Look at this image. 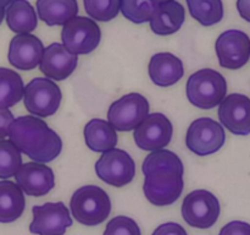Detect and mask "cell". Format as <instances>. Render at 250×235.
Instances as JSON below:
<instances>
[{
    "label": "cell",
    "instance_id": "obj_18",
    "mask_svg": "<svg viewBox=\"0 0 250 235\" xmlns=\"http://www.w3.org/2000/svg\"><path fill=\"white\" fill-rule=\"evenodd\" d=\"M149 76L159 87H170L183 77L185 69L180 58L171 53H158L149 63Z\"/></svg>",
    "mask_w": 250,
    "mask_h": 235
},
{
    "label": "cell",
    "instance_id": "obj_22",
    "mask_svg": "<svg viewBox=\"0 0 250 235\" xmlns=\"http://www.w3.org/2000/svg\"><path fill=\"white\" fill-rule=\"evenodd\" d=\"M22 191L12 181H0V222L11 223L21 217L26 206Z\"/></svg>",
    "mask_w": 250,
    "mask_h": 235
},
{
    "label": "cell",
    "instance_id": "obj_20",
    "mask_svg": "<svg viewBox=\"0 0 250 235\" xmlns=\"http://www.w3.org/2000/svg\"><path fill=\"white\" fill-rule=\"evenodd\" d=\"M39 19L48 26H65L78 14L77 0H37Z\"/></svg>",
    "mask_w": 250,
    "mask_h": 235
},
{
    "label": "cell",
    "instance_id": "obj_29",
    "mask_svg": "<svg viewBox=\"0 0 250 235\" xmlns=\"http://www.w3.org/2000/svg\"><path fill=\"white\" fill-rule=\"evenodd\" d=\"M84 9L93 20L107 22L121 11V0H84Z\"/></svg>",
    "mask_w": 250,
    "mask_h": 235
},
{
    "label": "cell",
    "instance_id": "obj_17",
    "mask_svg": "<svg viewBox=\"0 0 250 235\" xmlns=\"http://www.w3.org/2000/svg\"><path fill=\"white\" fill-rule=\"evenodd\" d=\"M78 58L71 53L63 44L53 43L45 48L41 61V71L48 78L62 81L75 71Z\"/></svg>",
    "mask_w": 250,
    "mask_h": 235
},
{
    "label": "cell",
    "instance_id": "obj_24",
    "mask_svg": "<svg viewBox=\"0 0 250 235\" xmlns=\"http://www.w3.org/2000/svg\"><path fill=\"white\" fill-rule=\"evenodd\" d=\"M21 76L10 69H0V109H9L24 97Z\"/></svg>",
    "mask_w": 250,
    "mask_h": 235
},
{
    "label": "cell",
    "instance_id": "obj_33",
    "mask_svg": "<svg viewBox=\"0 0 250 235\" xmlns=\"http://www.w3.org/2000/svg\"><path fill=\"white\" fill-rule=\"evenodd\" d=\"M0 121H1V125H0L1 139H4V137H6L9 135L10 126L15 121L14 115H12V113L9 109H0Z\"/></svg>",
    "mask_w": 250,
    "mask_h": 235
},
{
    "label": "cell",
    "instance_id": "obj_31",
    "mask_svg": "<svg viewBox=\"0 0 250 235\" xmlns=\"http://www.w3.org/2000/svg\"><path fill=\"white\" fill-rule=\"evenodd\" d=\"M219 235H250V224L243 220H233L227 223Z\"/></svg>",
    "mask_w": 250,
    "mask_h": 235
},
{
    "label": "cell",
    "instance_id": "obj_30",
    "mask_svg": "<svg viewBox=\"0 0 250 235\" xmlns=\"http://www.w3.org/2000/svg\"><path fill=\"white\" fill-rule=\"evenodd\" d=\"M104 235H142L137 222L126 215H117L107 223Z\"/></svg>",
    "mask_w": 250,
    "mask_h": 235
},
{
    "label": "cell",
    "instance_id": "obj_36",
    "mask_svg": "<svg viewBox=\"0 0 250 235\" xmlns=\"http://www.w3.org/2000/svg\"><path fill=\"white\" fill-rule=\"evenodd\" d=\"M156 4H164V2H168V1H172V0H154Z\"/></svg>",
    "mask_w": 250,
    "mask_h": 235
},
{
    "label": "cell",
    "instance_id": "obj_5",
    "mask_svg": "<svg viewBox=\"0 0 250 235\" xmlns=\"http://www.w3.org/2000/svg\"><path fill=\"white\" fill-rule=\"evenodd\" d=\"M226 142V132L222 124L211 118H199L188 127L186 144L197 156L205 157L216 153Z\"/></svg>",
    "mask_w": 250,
    "mask_h": 235
},
{
    "label": "cell",
    "instance_id": "obj_9",
    "mask_svg": "<svg viewBox=\"0 0 250 235\" xmlns=\"http://www.w3.org/2000/svg\"><path fill=\"white\" fill-rule=\"evenodd\" d=\"M62 44L76 54H89L98 48L102 31L97 22L84 16H76L63 26L61 32Z\"/></svg>",
    "mask_w": 250,
    "mask_h": 235
},
{
    "label": "cell",
    "instance_id": "obj_14",
    "mask_svg": "<svg viewBox=\"0 0 250 235\" xmlns=\"http://www.w3.org/2000/svg\"><path fill=\"white\" fill-rule=\"evenodd\" d=\"M222 126L232 134L247 136L250 134V98L241 93L227 95L219 107Z\"/></svg>",
    "mask_w": 250,
    "mask_h": 235
},
{
    "label": "cell",
    "instance_id": "obj_26",
    "mask_svg": "<svg viewBox=\"0 0 250 235\" xmlns=\"http://www.w3.org/2000/svg\"><path fill=\"white\" fill-rule=\"evenodd\" d=\"M142 170H143L144 175H148V174L158 170H172L183 175L185 166H183L181 158L176 153L167 151V149H159L146 157L143 165H142Z\"/></svg>",
    "mask_w": 250,
    "mask_h": 235
},
{
    "label": "cell",
    "instance_id": "obj_15",
    "mask_svg": "<svg viewBox=\"0 0 250 235\" xmlns=\"http://www.w3.org/2000/svg\"><path fill=\"white\" fill-rule=\"evenodd\" d=\"M44 46L33 34H17L10 42L9 61L20 70H33L41 65L44 55Z\"/></svg>",
    "mask_w": 250,
    "mask_h": 235
},
{
    "label": "cell",
    "instance_id": "obj_13",
    "mask_svg": "<svg viewBox=\"0 0 250 235\" xmlns=\"http://www.w3.org/2000/svg\"><path fill=\"white\" fill-rule=\"evenodd\" d=\"M173 134L170 119L161 113H153L134 130V142L143 151H159L168 146Z\"/></svg>",
    "mask_w": 250,
    "mask_h": 235
},
{
    "label": "cell",
    "instance_id": "obj_6",
    "mask_svg": "<svg viewBox=\"0 0 250 235\" xmlns=\"http://www.w3.org/2000/svg\"><path fill=\"white\" fill-rule=\"evenodd\" d=\"M149 102L139 93H128L110 105L107 121L117 131L136 130L149 115Z\"/></svg>",
    "mask_w": 250,
    "mask_h": 235
},
{
    "label": "cell",
    "instance_id": "obj_23",
    "mask_svg": "<svg viewBox=\"0 0 250 235\" xmlns=\"http://www.w3.org/2000/svg\"><path fill=\"white\" fill-rule=\"evenodd\" d=\"M84 139L88 148L94 152H107L117 144V134L109 121L92 119L84 127Z\"/></svg>",
    "mask_w": 250,
    "mask_h": 235
},
{
    "label": "cell",
    "instance_id": "obj_25",
    "mask_svg": "<svg viewBox=\"0 0 250 235\" xmlns=\"http://www.w3.org/2000/svg\"><path fill=\"white\" fill-rule=\"evenodd\" d=\"M187 5L193 19L203 26H212L224 19L222 0H187Z\"/></svg>",
    "mask_w": 250,
    "mask_h": 235
},
{
    "label": "cell",
    "instance_id": "obj_10",
    "mask_svg": "<svg viewBox=\"0 0 250 235\" xmlns=\"http://www.w3.org/2000/svg\"><path fill=\"white\" fill-rule=\"evenodd\" d=\"M183 188V175L172 170H158L146 175L143 190L151 205L164 207L175 203Z\"/></svg>",
    "mask_w": 250,
    "mask_h": 235
},
{
    "label": "cell",
    "instance_id": "obj_35",
    "mask_svg": "<svg viewBox=\"0 0 250 235\" xmlns=\"http://www.w3.org/2000/svg\"><path fill=\"white\" fill-rule=\"evenodd\" d=\"M12 1H14V0H2V12H5L6 7L9 6Z\"/></svg>",
    "mask_w": 250,
    "mask_h": 235
},
{
    "label": "cell",
    "instance_id": "obj_28",
    "mask_svg": "<svg viewBox=\"0 0 250 235\" xmlns=\"http://www.w3.org/2000/svg\"><path fill=\"white\" fill-rule=\"evenodd\" d=\"M159 4L154 0H121V11L133 24L150 22Z\"/></svg>",
    "mask_w": 250,
    "mask_h": 235
},
{
    "label": "cell",
    "instance_id": "obj_11",
    "mask_svg": "<svg viewBox=\"0 0 250 235\" xmlns=\"http://www.w3.org/2000/svg\"><path fill=\"white\" fill-rule=\"evenodd\" d=\"M33 220L29 232L37 235H63L72 225L68 208L63 202H46L32 208Z\"/></svg>",
    "mask_w": 250,
    "mask_h": 235
},
{
    "label": "cell",
    "instance_id": "obj_4",
    "mask_svg": "<svg viewBox=\"0 0 250 235\" xmlns=\"http://www.w3.org/2000/svg\"><path fill=\"white\" fill-rule=\"evenodd\" d=\"M219 198L208 190H195L188 193L182 203V217L188 225L198 229H209L220 215Z\"/></svg>",
    "mask_w": 250,
    "mask_h": 235
},
{
    "label": "cell",
    "instance_id": "obj_8",
    "mask_svg": "<svg viewBox=\"0 0 250 235\" xmlns=\"http://www.w3.org/2000/svg\"><path fill=\"white\" fill-rule=\"evenodd\" d=\"M95 171L100 180L115 188H122L136 176V163L124 149L112 148L104 152L95 163Z\"/></svg>",
    "mask_w": 250,
    "mask_h": 235
},
{
    "label": "cell",
    "instance_id": "obj_16",
    "mask_svg": "<svg viewBox=\"0 0 250 235\" xmlns=\"http://www.w3.org/2000/svg\"><path fill=\"white\" fill-rule=\"evenodd\" d=\"M15 178L17 185L27 195L34 197L46 195L55 186V178L51 168L37 162L23 164Z\"/></svg>",
    "mask_w": 250,
    "mask_h": 235
},
{
    "label": "cell",
    "instance_id": "obj_12",
    "mask_svg": "<svg viewBox=\"0 0 250 235\" xmlns=\"http://www.w3.org/2000/svg\"><path fill=\"white\" fill-rule=\"evenodd\" d=\"M217 59L222 68L238 70L243 68L250 56V38L239 29H229L220 34L215 44Z\"/></svg>",
    "mask_w": 250,
    "mask_h": 235
},
{
    "label": "cell",
    "instance_id": "obj_32",
    "mask_svg": "<svg viewBox=\"0 0 250 235\" xmlns=\"http://www.w3.org/2000/svg\"><path fill=\"white\" fill-rule=\"evenodd\" d=\"M151 235H188L185 228L178 223L168 222L159 225Z\"/></svg>",
    "mask_w": 250,
    "mask_h": 235
},
{
    "label": "cell",
    "instance_id": "obj_2",
    "mask_svg": "<svg viewBox=\"0 0 250 235\" xmlns=\"http://www.w3.org/2000/svg\"><path fill=\"white\" fill-rule=\"evenodd\" d=\"M70 208L78 223L87 227L102 224L111 212V200L102 188L85 185L75 191Z\"/></svg>",
    "mask_w": 250,
    "mask_h": 235
},
{
    "label": "cell",
    "instance_id": "obj_3",
    "mask_svg": "<svg viewBox=\"0 0 250 235\" xmlns=\"http://www.w3.org/2000/svg\"><path fill=\"white\" fill-rule=\"evenodd\" d=\"M226 78L212 69H202L187 81V98L200 109H212L226 98Z\"/></svg>",
    "mask_w": 250,
    "mask_h": 235
},
{
    "label": "cell",
    "instance_id": "obj_1",
    "mask_svg": "<svg viewBox=\"0 0 250 235\" xmlns=\"http://www.w3.org/2000/svg\"><path fill=\"white\" fill-rule=\"evenodd\" d=\"M7 136L22 153L38 163H49L62 151L60 136L39 118L29 115L17 118L10 126Z\"/></svg>",
    "mask_w": 250,
    "mask_h": 235
},
{
    "label": "cell",
    "instance_id": "obj_27",
    "mask_svg": "<svg viewBox=\"0 0 250 235\" xmlns=\"http://www.w3.org/2000/svg\"><path fill=\"white\" fill-rule=\"evenodd\" d=\"M20 149L11 141H0V178L2 180L16 176L22 168V158Z\"/></svg>",
    "mask_w": 250,
    "mask_h": 235
},
{
    "label": "cell",
    "instance_id": "obj_34",
    "mask_svg": "<svg viewBox=\"0 0 250 235\" xmlns=\"http://www.w3.org/2000/svg\"><path fill=\"white\" fill-rule=\"evenodd\" d=\"M237 10L242 19L250 22V0H237Z\"/></svg>",
    "mask_w": 250,
    "mask_h": 235
},
{
    "label": "cell",
    "instance_id": "obj_19",
    "mask_svg": "<svg viewBox=\"0 0 250 235\" xmlns=\"http://www.w3.org/2000/svg\"><path fill=\"white\" fill-rule=\"evenodd\" d=\"M186 20V10L176 0L159 4L150 20V28L158 36L178 32Z\"/></svg>",
    "mask_w": 250,
    "mask_h": 235
},
{
    "label": "cell",
    "instance_id": "obj_7",
    "mask_svg": "<svg viewBox=\"0 0 250 235\" xmlns=\"http://www.w3.org/2000/svg\"><path fill=\"white\" fill-rule=\"evenodd\" d=\"M60 87L50 78H33L24 88L23 103L31 114L46 118L55 114L61 104Z\"/></svg>",
    "mask_w": 250,
    "mask_h": 235
},
{
    "label": "cell",
    "instance_id": "obj_21",
    "mask_svg": "<svg viewBox=\"0 0 250 235\" xmlns=\"http://www.w3.org/2000/svg\"><path fill=\"white\" fill-rule=\"evenodd\" d=\"M4 16L9 28L19 34H31L38 24L37 14L28 0H14L6 7Z\"/></svg>",
    "mask_w": 250,
    "mask_h": 235
}]
</instances>
